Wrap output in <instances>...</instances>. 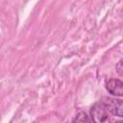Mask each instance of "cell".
<instances>
[{"instance_id":"obj_2","label":"cell","mask_w":123,"mask_h":123,"mask_svg":"<svg viewBox=\"0 0 123 123\" xmlns=\"http://www.w3.org/2000/svg\"><path fill=\"white\" fill-rule=\"evenodd\" d=\"M103 102L105 103L109 113L114 116H118V117L123 116V101L121 99L105 98Z\"/></svg>"},{"instance_id":"obj_1","label":"cell","mask_w":123,"mask_h":123,"mask_svg":"<svg viewBox=\"0 0 123 123\" xmlns=\"http://www.w3.org/2000/svg\"><path fill=\"white\" fill-rule=\"evenodd\" d=\"M89 114L91 121L96 123H103L109 120V111L103 100L96 102L95 104L92 105Z\"/></svg>"},{"instance_id":"obj_4","label":"cell","mask_w":123,"mask_h":123,"mask_svg":"<svg viewBox=\"0 0 123 123\" xmlns=\"http://www.w3.org/2000/svg\"><path fill=\"white\" fill-rule=\"evenodd\" d=\"M72 121L73 122H90L91 119L85 111H79L75 115V117L72 119Z\"/></svg>"},{"instance_id":"obj_5","label":"cell","mask_w":123,"mask_h":123,"mask_svg":"<svg viewBox=\"0 0 123 123\" xmlns=\"http://www.w3.org/2000/svg\"><path fill=\"white\" fill-rule=\"evenodd\" d=\"M115 70L117 72V74L119 76H122L123 75V60H119V62L116 63L115 65Z\"/></svg>"},{"instance_id":"obj_3","label":"cell","mask_w":123,"mask_h":123,"mask_svg":"<svg viewBox=\"0 0 123 123\" xmlns=\"http://www.w3.org/2000/svg\"><path fill=\"white\" fill-rule=\"evenodd\" d=\"M106 89L111 95L121 97L123 95V82L119 79H109L106 82Z\"/></svg>"}]
</instances>
